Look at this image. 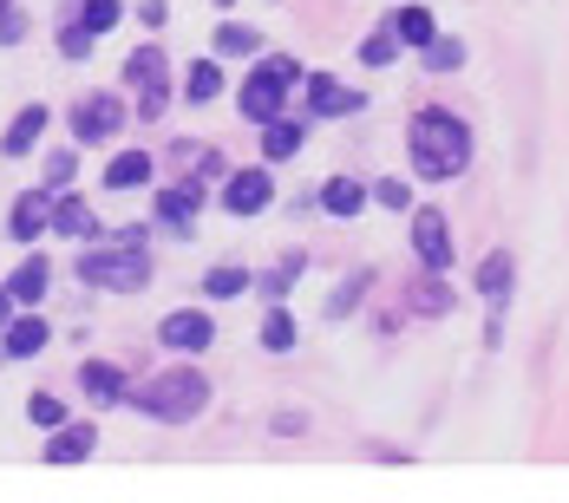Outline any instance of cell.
<instances>
[{
    "instance_id": "4",
    "label": "cell",
    "mask_w": 569,
    "mask_h": 503,
    "mask_svg": "<svg viewBox=\"0 0 569 503\" xmlns=\"http://www.w3.org/2000/svg\"><path fill=\"white\" fill-rule=\"evenodd\" d=\"M308 72H301V59L295 53H269L249 79H242V92H236V112L249 118V124H269V118H282L288 105V85H301Z\"/></svg>"
},
{
    "instance_id": "38",
    "label": "cell",
    "mask_w": 569,
    "mask_h": 503,
    "mask_svg": "<svg viewBox=\"0 0 569 503\" xmlns=\"http://www.w3.org/2000/svg\"><path fill=\"white\" fill-rule=\"evenodd\" d=\"M59 53H66V59H86V53H92V33H86V27L72 20V27L59 33Z\"/></svg>"
},
{
    "instance_id": "32",
    "label": "cell",
    "mask_w": 569,
    "mask_h": 503,
    "mask_svg": "<svg viewBox=\"0 0 569 503\" xmlns=\"http://www.w3.org/2000/svg\"><path fill=\"white\" fill-rule=\"evenodd\" d=\"M399 59V33L393 27H380L373 40H360V66H393Z\"/></svg>"
},
{
    "instance_id": "7",
    "label": "cell",
    "mask_w": 569,
    "mask_h": 503,
    "mask_svg": "<svg viewBox=\"0 0 569 503\" xmlns=\"http://www.w3.org/2000/svg\"><path fill=\"white\" fill-rule=\"evenodd\" d=\"M412 255H419V269H439V275H452V223H446V210H432V203H419L412 210Z\"/></svg>"
},
{
    "instance_id": "33",
    "label": "cell",
    "mask_w": 569,
    "mask_h": 503,
    "mask_svg": "<svg viewBox=\"0 0 569 503\" xmlns=\"http://www.w3.org/2000/svg\"><path fill=\"white\" fill-rule=\"evenodd\" d=\"M27 419H33L40 432H53V425H66V399H53V392H33V399H27Z\"/></svg>"
},
{
    "instance_id": "11",
    "label": "cell",
    "mask_w": 569,
    "mask_h": 503,
    "mask_svg": "<svg viewBox=\"0 0 569 503\" xmlns=\"http://www.w3.org/2000/svg\"><path fill=\"white\" fill-rule=\"evenodd\" d=\"M7 229H13V242H40L47 229H53V190L40 183V190H20V203H13V217H7Z\"/></svg>"
},
{
    "instance_id": "19",
    "label": "cell",
    "mask_w": 569,
    "mask_h": 503,
    "mask_svg": "<svg viewBox=\"0 0 569 503\" xmlns=\"http://www.w3.org/2000/svg\"><path fill=\"white\" fill-rule=\"evenodd\" d=\"M301 144H308V118H269V124H262V158H269V164L301 158Z\"/></svg>"
},
{
    "instance_id": "25",
    "label": "cell",
    "mask_w": 569,
    "mask_h": 503,
    "mask_svg": "<svg viewBox=\"0 0 569 503\" xmlns=\"http://www.w3.org/2000/svg\"><path fill=\"white\" fill-rule=\"evenodd\" d=\"M321 210H328V217H360V210H367V183L328 177V183H321Z\"/></svg>"
},
{
    "instance_id": "14",
    "label": "cell",
    "mask_w": 569,
    "mask_h": 503,
    "mask_svg": "<svg viewBox=\"0 0 569 503\" xmlns=\"http://www.w3.org/2000/svg\"><path fill=\"white\" fill-rule=\"evenodd\" d=\"M511 281H517V262L505 249H491V255L478 262V301H485L491 314H505V308H511Z\"/></svg>"
},
{
    "instance_id": "3",
    "label": "cell",
    "mask_w": 569,
    "mask_h": 503,
    "mask_svg": "<svg viewBox=\"0 0 569 503\" xmlns=\"http://www.w3.org/2000/svg\"><path fill=\"white\" fill-rule=\"evenodd\" d=\"M124 405H138V412L158 419V425H190V419L210 405V380L183 360V366L158 373V380H138V386L124 392Z\"/></svg>"
},
{
    "instance_id": "31",
    "label": "cell",
    "mask_w": 569,
    "mask_h": 503,
    "mask_svg": "<svg viewBox=\"0 0 569 503\" xmlns=\"http://www.w3.org/2000/svg\"><path fill=\"white\" fill-rule=\"evenodd\" d=\"M118 13H124L118 0H79V27H86L92 40H99V33H112V27H118Z\"/></svg>"
},
{
    "instance_id": "2",
    "label": "cell",
    "mask_w": 569,
    "mask_h": 503,
    "mask_svg": "<svg viewBox=\"0 0 569 503\" xmlns=\"http://www.w3.org/2000/svg\"><path fill=\"white\" fill-rule=\"evenodd\" d=\"M151 229H118V242H106V249H86L79 255V288H106V294H138L144 281H151Z\"/></svg>"
},
{
    "instance_id": "18",
    "label": "cell",
    "mask_w": 569,
    "mask_h": 503,
    "mask_svg": "<svg viewBox=\"0 0 569 503\" xmlns=\"http://www.w3.org/2000/svg\"><path fill=\"white\" fill-rule=\"evenodd\" d=\"M47 124H53V112H47V105L33 99L27 112H20L13 124H7V138H0V158H27V151H33V144L47 138Z\"/></svg>"
},
{
    "instance_id": "17",
    "label": "cell",
    "mask_w": 569,
    "mask_h": 503,
    "mask_svg": "<svg viewBox=\"0 0 569 503\" xmlns=\"http://www.w3.org/2000/svg\"><path fill=\"white\" fill-rule=\"evenodd\" d=\"M92 451H99V425H92V419H86V425H72V419H66V425H53L47 464H86Z\"/></svg>"
},
{
    "instance_id": "13",
    "label": "cell",
    "mask_w": 569,
    "mask_h": 503,
    "mask_svg": "<svg viewBox=\"0 0 569 503\" xmlns=\"http://www.w3.org/2000/svg\"><path fill=\"white\" fill-rule=\"evenodd\" d=\"M79 392L92 405H124L131 380H124V366H112V360H79Z\"/></svg>"
},
{
    "instance_id": "37",
    "label": "cell",
    "mask_w": 569,
    "mask_h": 503,
    "mask_svg": "<svg viewBox=\"0 0 569 503\" xmlns=\"http://www.w3.org/2000/svg\"><path fill=\"white\" fill-rule=\"evenodd\" d=\"M72 177H79V151H53L47 158V190H66Z\"/></svg>"
},
{
    "instance_id": "29",
    "label": "cell",
    "mask_w": 569,
    "mask_h": 503,
    "mask_svg": "<svg viewBox=\"0 0 569 503\" xmlns=\"http://www.w3.org/2000/svg\"><path fill=\"white\" fill-rule=\"evenodd\" d=\"M419 59H426V72H458V66H465V40H452V33H432V40L419 47Z\"/></svg>"
},
{
    "instance_id": "35",
    "label": "cell",
    "mask_w": 569,
    "mask_h": 503,
    "mask_svg": "<svg viewBox=\"0 0 569 503\" xmlns=\"http://www.w3.org/2000/svg\"><path fill=\"white\" fill-rule=\"evenodd\" d=\"M367 281H373V269H353V281H341V288H335V301H328V314H335V321L360 308V288H367Z\"/></svg>"
},
{
    "instance_id": "9",
    "label": "cell",
    "mask_w": 569,
    "mask_h": 503,
    "mask_svg": "<svg viewBox=\"0 0 569 503\" xmlns=\"http://www.w3.org/2000/svg\"><path fill=\"white\" fill-rule=\"evenodd\" d=\"M210 340H217V321L203 314V308H177L158 321V346H171L177 360H197V353H210Z\"/></svg>"
},
{
    "instance_id": "28",
    "label": "cell",
    "mask_w": 569,
    "mask_h": 503,
    "mask_svg": "<svg viewBox=\"0 0 569 503\" xmlns=\"http://www.w3.org/2000/svg\"><path fill=\"white\" fill-rule=\"evenodd\" d=\"M249 53H262V33L249 20H223L217 27V59H249Z\"/></svg>"
},
{
    "instance_id": "15",
    "label": "cell",
    "mask_w": 569,
    "mask_h": 503,
    "mask_svg": "<svg viewBox=\"0 0 569 503\" xmlns=\"http://www.w3.org/2000/svg\"><path fill=\"white\" fill-rule=\"evenodd\" d=\"M367 99L353 92V85H341V79H328V72H308V112L315 118H347L360 112Z\"/></svg>"
},
{
    "instance_id": "1",
    "label": "cell",
    "mask_w": 569,
    "mask_h": 503,
    "mask_svg": "<svg viewBox=\"0 0 569 503\" xmlns=\"http://www.w3.org/2000/svg\"><path fill=\"white\" fill-rule=\"evenodd\" d=\"M406 151H412V170L426 183H452V177L471 170V124L458 112H446V105H426L406 124Z\"/></svg>"
},
{
    "instance_id": "21",
    "label": "cell",
    "mask_w": 569,
    "mask_h": 503,
    "mask_svg": "<svg viewBox=\"0 0 569 503\" xmlns=\"http://www.w3.org/2000/svg\"><path fill=\"white\" fill-rule=\"evenodd\" d=\"M7 360H33V353H47V340H53V328L40 321V314H20V321H7Z\"/></svg>"
},
{
    "instance_id": "41",
    "label": "cell",
    "mask_w": 569,
    "mask_h": 503,
    "mask_svg": "<svg viewBox=\"0 0 569 503\" xmlns=\"http://www.w3.org/2000/svg\"><path fill=\"white\" fill-rule=\"evenodd\" d=\"M217 7H229V0H217Z\"/></svg>"
},
{
    "instance_id": "5",
    "label": "cell",
    "mask_w": 569,
    "mask_h": 503,
    "mask_svg": "<svg viewBox=\"0 0 569 503\" xmlns=\"http://www.w3.org/2000/svg\"><path fill=\"white\" fill-rule=\"evenodd\" d=\"M124 85H138V118L144 124L164 118V105H171V59H164V47H138L124 59Z\"/></svg>"
},
{
    "instance_id": "36",
    "label": "cell",
    "mask_w": 569,
    "mask_h": 503,
    "mask_svg": "<svg viewBox=\"0 0 569 503\" xmlns=\"http://www.w3.org/2000/svg\"><path fill=\"white\" fill-rule=\"evenodd\" d=\"M27 40V13H20V0H0V47H20Z\"/></svg>"
},
{
    "instance_id": "16",
    "label": "cell",
    "mask_w": 569,
    "mask_h": 503,
    "mask_svg": "<svg viewBox=\"0 0 569 503\" xmlns=\"http://www.w3.org/2000/svg\"><path fill=\"white\" fill-rule=\"evenodd\" d=\"M452 281L439 275V269H426V275L412 281V288H406V308H412V314H419V321H439V314H452Z\"/></svg>"
},
{
    "instance_id": "24",
    "label": "cell",
    "mask_w": 569,
    "mask_h": 503,
    "mask_svg": "<svg viewBox=\"0 0 569 503\" xmlns=\"http://www.w3.org/2000/svg\"><path fill=\"white\" fill-rule=\"evenodd\" d=\"M295 340H301V321L288 314V301H269V314H262V353H295Z\"/></svg>"
},
{
    "instance_id": "34",
    "label": "cell",
    "mask_w": 569,
    "mask_h": 503,
    "mask_svg": "<svg viewBox=\"0 0 569 503\" xmlns=\"http://www.w3.org/2000/svg\"><path fill=\"white\" fill-rule=\"evenodd\" d=\"M367 197H373L380 210H406V203H412V183H406V177H380V183H367Z\"/></svg>"
},
{
    "instance_id": "23",
    "label": "cell",
    "mask_w": 569,
    "mask_h": 503,
    "mask_svg": "<svg viewBox=\"0 0 569 503\" xmlns=\"http://www.w3.org/2000/svg\"><path fill=\"white\" fill-rule=\"evenodd\" d=\"M301 269H308V255H301V249H288L282 262H276V269H269V275H256V281H249V288H256V294H262V301H288V288H295V281H301Z\"/></svg>"
},
{
    "instance_id": "8",
    "label": "cell",
    "mask_w": 569,
    "mask_h": 503,
    "mask_svg": "<svg viewBox=\"0 0 569 503\" xmlns=\"http://www.w3.org/2000/svg\"><path fill=\"white\" fill-rule=\"evenodd\" d=\"M66 124H72L79 151H86V144H106V138H118V131H124V99H112V92H92V99H79V105L66 112Z\"/></svg>"
},
{
    "instance_id": "6",
    "label": "cell",
    "mask_w": 569,
    "mask_h": 503,
    "mask_svg": "<svg viewBox=\"0 0 569 503\" xmlns=\"http://www.w3.org/2000/svg\"><path fill=\"white\" fill-rule=\"evenodd\" d=\"M203 203H210L203 177H177L171 190H158V229H171L177 242H190V235H197V217H203Z\"/></svg>"
},
{
    "instance_id": "30",
    "label": "cell",
    "mask_w": 569,
    "mask_h": 503,
    "mask_svg": "<svg viewBox=\"0 0 569 503\" xmlns=\"http://www.w3.org/2000/svg\"><path fill=\"white\" fill-rule=\"evenodd\" d=\"M183 92H190V105H210V99L223 92V66H217V59H197L190 79H183Z\"/></svg>"
},
{
    "instance_id": "10",
    "label": "cell",
    "mask_w": 569,
    "mask_h": 503,
    "mask_svg": "<svg viewBox=\"0 0 569 503\" xmlns=\"http://www.w3.org/2000/svg\"><path fill=\"white\" fill-rule=\"evenodd\" d=\"M276 203V177L269 170H229L223 177V210L229 217H262Z\"/></svg>"
},
{
    "instance_id": "40",
    "label": "cell",
    "mask_w": 569,
    "mask_h": 503,
    "mask_svg": "<svg viewBox=\"0 0 569 503\" xmlns=\"http://www.w3.org/2000/svg\"><path fill=\"white\" fill-rule=\"evenodd\" d=\"M7 314H13V294H7V281H0V328H7Z\"/></svg>"
},
{
    "instance_id": "12",
    "label": "cell",
    "mask_w": 569,
    "mask_h": 503,
    "mask_svg": "<svg viewBox=\"0 0 569 503\" xmlns=\"http://www.w3.org/2000/svg\"><path fill=\"white\" fill-rule=\"evenodd\" d=\"M47 288H53V262L33 249V255H20V269L7 275V294H13V308H40L47 301Z\"/></svg>"
},
{
    "instance_id": "22",
    "label": "cell",
    "mask_w": 569,
    "mask_h": 503,
    "mask_svg": "<svg viewBox=\"0 0 569 503\" xmlns=\"http://www.w3.org/2000/svg\"><path fill=\"white\" fill-rule=\"evenodd\" d=\"M144 183H151V151H118L112 164H106V190H118V197H131Z\"/></svg>"
},
{
    "instance_id": "20",
    "label": "cell",
    "mask_w": 569,
    "mask_h": 503,
    "mask_svg": "<svg viewBox=\"0 0 569 503\" xmlns=\"http://www.w3.org/2000/svg\"><path fill=\"white\" fill-rule=\"evenodd\" d=\"M53 229L66 235V242H86V235H99V217H92L86 197H59L53 190Z\"/></svg>"
},
{
    "instance_id": "39",
    "label": "cell",
    "mask_w": 569,
    "mask_h": 503,
    "mask_svg": "<svg viewBox=\"0 0 569 503\" xmlns=\"http://www.w3.org/2000/svg\"><path fill=\"white\" fill-rule=\"evenodd\" d=\"M295 432H308V419L301 412H276V439H295Z\"/></svg>"
},
{
    "instance_id": "27",
    "label": "cell",
    "mask_w": 569,
    "mask_h": 503,
    "mask_svg": "<svg viewBox=\"0 0 569 503\" xmlns=\"http://www.w3.org/2000/svg\"><path fill=\"white\" fill-rule=\"evenodd\" d=\"M399 33V47H426L432 33H439V20H432V7H399L393 20H387Z\"/></svg>"
},
{
    "instance_id": "26",
    "label": "cell",
    "mask_w": 569,
    "mask_h": 503,
    "mask_svg": "<svg viewBox=\"0 0 569 503\" xmlns=\"http://www.w3.org/2000/svg\"><path fill=\"white\" fill-rule=\"evenodd\" d=\"M249 269H242V262H217V269H210V275H203V294H210V301H242V294H249Z\"/></svg>"
}]
</instances>
